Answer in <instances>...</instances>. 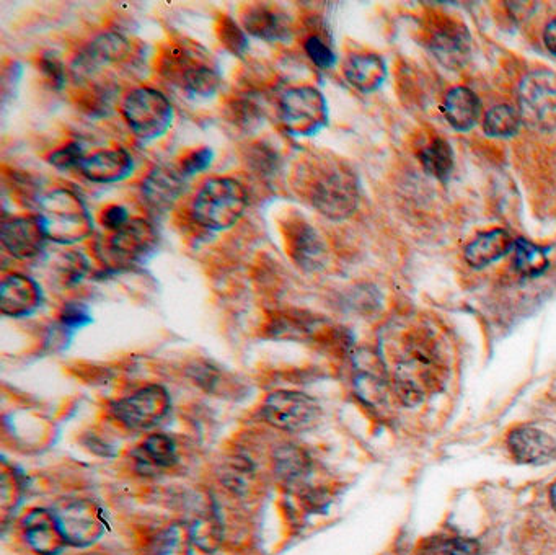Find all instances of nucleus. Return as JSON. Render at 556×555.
<instances>
[{"mask_svg":"<svg viewBox=\"0 0 556 555\" xmlns=\"http://www.w3.org/2000/svg\"><path fill=\"white\" fill-rule=\"evenodd\" d=\"M292 187L302 201L335 221L349 218L359 205L358 178L328 154L302 157L294 167Z\"/></svg>","mask_w":556,"mask_h":555,"instance_id":"f257e3e1","label":"nucleus"},{"mask_svg":"<svg viewBox=\"0 0 556 555\" xmlns=\"http://www.w3.org/2000/svg\"><path fill=\"white\" fill-rule=\"evenodd\" d=\"M395 366V382L400 399L415 405L424 397V389L439 379L441 366L437 361V343L429 333L413 332L406 335Z\"/></svg>","mask_w":556,"mask_h":555,"instance_id":"f03ea898","label":"nucleus"},{"mask_svg":"<svg viewBox=\"0 0 556 555\" xmlns=\"http://www.w3.org/2000/svg\"><path fill=\"white\" fill-rule=\"evenodd\" d=\"M247 190L232 177L211 178L195 196L191 214L199 226L209 231H226L247 211Z\"/></svg>","mask_w":556,"mask_h":555,"instance_id":"7ed1b4c3","label":"nucleus"},{"mask_svg":"<svg viewBox=\"0 0 556 555\" xmlns=\"http://www.w3.org/2000/svg\"><path fill=\"white\" fill-rule=\"evenodd\" d=\"M41 224L48 240L56 244H76L92 234L93 221L89 209L76 193L53 190L40 200Z\"/></svg>","mask_w":556,"mask_h":555,"instance_id":"20e7f679","label":"nucleus"},{"mask_svg":"<svg viewBox=\"0 0 556 555\" xmlns=\"http://www.w3.org/2000/svg\"><path fill=\"white\" fill-rule=\"evenodd\" d=\"M162 74L191 97H212L221 87V74L198 46H168L162 59Z\"/></svg>","mask_w":556,"mask_h":555,"instance_id":"39448f33","label":"nucleus"},{"mask_svg":"<svg viewBox=\"0 0 556 555\" xmlns=\"http://www.w3.org/2000/svg\"><path fill=\"white\" fill-rule=\"evenodd\" d=\"M124 120L142 141H154L172 128L173 107L160 90L137 87L124 97Z\"/></svg>","mask_w":556,"mask_h":555,"instance_id":"423d86ee","label":"nucleus"},{"mask_svg":"<svg viewBox=\"0 0 556 555\" xmlns=\"http://www.w3.org/2000/svg\"><path fill=\"white\" fill-rule=\"evenodd\" d=\"M279 115L287 133L307 138L327 126V102L322 92L312 85L294 87L279 100Z\"/></svg>","mask_w":556,"mask_h":555,"instance_id":"0eeeda50","label":"nucleus"},{"mask_svg":"<svg viewBox=\"0 0 556 555\" xmlns=\"http://www.w3.org/2000/svg\"><path fill=\"white\" fill-rule=\"evenodd\" d=\"M517 98L522 123L539 131L556 128V72H530L522 79Z\"/></svg>","mask_w":556,"mask_h":555,"instance_id":"6e6552de","label":"nucleus"},{"mask_svg":"<svg viewBox=\"0 0 556 555\" xmlns=\"http://www.w3.org/2000/svg\"><path fill=\"white\" fill-rule=\"evenodd\" d=\"M170 410V396L162 386L142 387L131 396L116 400L111 415L124 428L134 431L157 427Z\"/></svg>","mask_w":556,"mask_h":555,"instance_id":"1a4fd4ad","label":"nucleus"},{"mask_svg":"<svg viewBox=\"0 0 556 555\" xmlns=\"http://www.w3.org/2000/svg\"><path fill=\"white\" fill-rule=\"evenodd\" d=\"M261 415L271 427L287 433H301L314 427L320 407L302 392H273L261 407Z\"/></svg>","mask_w":556,"mask_h":555,"instance_id":"9d476101","label":"nucleus"},{"mask_svg":"<svg viewBox=\"0 0 556 555\" xmlns=\"http://www.w3.org/2000/svg\"><path fill=\"white\" fill-rule=\"evenodd\" d=\"M58 521L67 546L89 547L105 533V518L90 500H69L51 510Z\"/></svg>","mask_w":556,"mask_h":555,"instance_id":"9b49d317","label":"nucleus"},{"mask_svg":"<svg viewBox=\"0 0 556 555\" xmlns=\"http://www.w3.org/2000/svg\"><path fill=\"white\" fill-rule=\"evenodd\" d=\"M286 250L292 260L305 271H315L323 267L327 258V245L314 226L299 218H289L284 222Z\"/></svg>","mask_w":556,"mask_h":555,"instance_id":"f8f14e48","label":"nucleus"},{"mask_svg":"<svg viewBox=\"0 0 556 555\" xmlns=\"http://www.w3.org/2000/svg\"><path fill=\"white\" fill-rule=\"evenodd\" d=\"M154 245V227L144 219H129L126 226L108 239L106 254L116 265H131L146 257Z\"/></svg>","mask_w":556,"mask_h":555,"instance_id":"ddd939ff","label":"nucleus"},{"mask_svg":"<svg viewBox=\"0 0 556 555\" xmlns=\"http://www.w3.org/2000/svg\"><path fill=\"white\" fill-rule=\"evenodd\" d=\"M0 236L5 250L20 260L38 257L48 240L45 227L38 216L4 219Z\"/></svg>","mask_w":556,"mask_h":555,"instance_id":"4468645a","label":"nucleus"},{"mask_svg":"<svg viewBox=\"0 0 556 555\" xmlns=\"http://www.w3.org/2000/svg\"><path fill=\"white\" fill-rule=\"evenodd\" d=\"M129 43L118 33H103L80 51L74 61V72L79 77H89L103 67L120 63L129 54Z\"/></svg>","mask_w":556,"mask_h":555,"instance_id":"2eb2a0df","label":"nucleus"},{"mask_svg":"<svg viewBox=\"0 0 556 555\" xmlns=\"http://www.w3.org/2000/svg\"><path fill=\"white\" fill-rule=\"evenodd\" d=\"M23 536L31 551L40 555H58L67 547L53 511L33 510L22 521Z\"/></svg>","mask_w":556,"mask_h":555,"instance_id":"dca6fc26","label":"nucleus"},{"mask_svg":"<svg viewBox=\"0 0 556 555\" xmlns=\"http://www.w3.org/2000/svg\"><path fill=\"white\" fill-rule=\"evenodd\" d=\"M186 177L180 169L159 165L142 182V196L154 211H167L185 190Z\"/></svg>","mask_w":556,"mask_h":555,"instance_id":"f3484780","label":"nucleus"},{"mask_svg":"<svg viewBox=\"0 0 556 555\" xmlns=\"http://www.w3.org/2000/svg\"><path fill=\"white\" fill-rule=\"evenodd\" d=\"M40 306L41 289L35 280L18 273L5 276L0 286V307L5 316H30Z\"/></svg>","mask_w":556,"mask_h":555,"instance_id":"a211bd4d","label":"nucleus"},{"mask_svg":"<svg viewBox=\"0 0 556 555\" xmlns=\"http://www.w3.org/2000/svg\"><path fill=\"white\" fill-rule=\"evenodd\" d=\"M80 174L95 183L121 182L133 174V157L123 149H106L85 156L79 165Z\"/></svg>","mask_w":556,"mask_h":555,"instance_id":"6ab92c4d","label":"nucleus"},{"mask_svg":"<svg viewBox=\"0 0 556 555\" xmlns=\"http://www.w3.org/2000/svg\"><path fill=\"white\" fill-rule=\"evenodd\" d=\"M242 25L250 35L266 41H286L291 38V20L281 10L270 5H252L242 14Z\"/></svg>","mask_w":556,"mask_h":555,"instance_id":"aec40b11","label":"nucleus"},{"mask_svg":"<svg viewBox=\"0 0 556 555\" xmlns=\"http://www.w3.org/2000/svg\"><path fill=\"white\" fill-rule=\"evenodd\" d=\"M508 444L514 458L524 464H548L556 459L555 440L534 427L516 428Z\"/></svg>","mask_w":556,"mask_h":555,"instance_id":"412c9836","label":"nucleus"},{"mask_svg":"<svg viewBox=\"0 0 556 555\" xmlns=\"http://www.w3.org/2000/svg\"><path fill=\"white\" fill-rule=\"evenodd\" d=\"M346 80L349 84L361 90V92H372L379 89L387 76V67L377 54L354 53L349 56L345 63Z\"/></svg>","mask_w":556,"mask_h":555,"instance_id":"4be33fe9","label":"nucleus"},{"mask_svg":"<svg viewBox=\"0 0 556 555\" xmlns=\"http://www.w3.org/2000/svg\"><path fill=\"white\" fill-rule=\"evenodd\" d=\"M431 49L442 64L455 69L467 63L470 38L464 28L457 23H451L434 33Z\"/></svg>","mask_w":556,"mask_h":555,"instance_id":"5701e85b","label":"nucleus"},{"mask_svg":"<svg viewBox=\"0 0 556 555\" xmlns=\"http://www.w3.org/2000/svg\"><path fill=\"white\" fill-rule=\"evenodd\" d=\"M514 244L516 242L503 229L483 232L477 239L472 240L467 245L465 260L473 268H483L508 254L509 250L514 247Z\"/></svg>","mask_w":556,"mask_h":555,"instance_id":"b1692460","label":"nucleus"},{"mask_svg":"<svg viewBox=\"0 0 556 555\" xmlns=\"http://www.w3.org/2000/svg\"><path fill=\"white\" fill-rule=\"evenodd\" d=\"M178 461L177 444L170 436L151 435L137 448L136 462L142 472L168 469Z\"/></svg>","mask_w":556,"mask_h":555,"instance_id":"393cba45","label":"nucleus"},{"mask_svg":"<svg viewBox=\"0 0 556 555\" xmlns=\"http://www.w3.org/2000/svg\"><path fill=\"white\" fill-rule=\"evenodd\" d=\"M444 116L459 131H468L477 123L480 115V102L477 95L467 87H455L444 100Z\"/></svg>","mask_w":556,"mask_h":555,"instance_id":"a878e982","label":"nucleus"},{"mask_svg":"<svg viewBox=\"0 0 556 555\" xmlns=\"http://www.w3.org/2000/svg\"><path fill=\"white\" fill-rule=\"evenodd\" d=\"M149 555H193V539L190 528L175 523L155 538Z\"/></svg>","mask_w":556,"mask_h":555,"instance_id":"bb28decb","label":"nucleus"},{"mask_svg":"<svg viewBox=\"0 0 556 555\" xmlns=\"http://www.w3.org/2000/svg\"><path fill=\"white\" fill-rule=\"evenodd\" d=\"M420 159L426 172L439 180H447L454 169L452 147L441 138L434 139L433 143L424 147Z\"/></svg>","mask_w":556,"mask_h":555,"instance_id":"cd10ccee","label":"nucleus"},{"mask_svg":"<svg viewBox=\"0 0 556 555\" xmlns=\"http://www.w3.org/2000/svg\"><path fill=\"white\" fill-rule=\"evenodd\" d=\"M521 113L509 105H498L491 108L485 116V133L491 138H511L521 125Z\"/></svg>","mask_w":556,"mask_h":555,"instance_id":"c85d7f7f","label":"nucleus"},{"mask_svg":"<svg viewBox=\"0 0 556 555\" xmlns=\"http://www.w3.org/2000/svg\"><path fill=\"white\" fill-rule=\"evenodd\" d=\"M514 249H516V268L521 271L522 275L539 276L547 270V254L537 245L519 239L516 240Z\"/></svg>","mask_w":556,"mask_h":555,"instance_id":"c756f323","label":"nucleus"},{"mask_svg":"<svg viewBox=\"0 0 556 555\" xmlns=\"http://www.w3.org/2000/svg\"><path fill=\"white\" fill-rule=\"evenodd\" d=\"M188 528H190L193 544L203 551H214L221 544V526L214 515L201 516Z\"/></svg>","mask_w":556,"mask_h":555,"instance_id":"7c9ffc66","label":"nucleus"},{"mask_svg":"<svg viewBox=\"0 0 556 555\" xmlns=\"http://www.w3.org/2000/svg\"><path fill=\"white\" fill-rule=\"evenodd\" d=\"M274 466H276L279 476H283L287 480H297L301 479L309 469V458L301 449L286 446L276 454Z\"/></svg>","mask_w":556,"mask_h":555,"instance_id":"2f4dec72","label":"nucleus"},{"mask_svg":"<svg viewBox=\"0 0 556 555\" xmlns=\"http://www.w3.org/2000/svg\"><path fill=\"white\" fill-rule=\"evenodd\" d=\"M219 40L229 49L230 53L237 54V56L247 51V36L230 17H222L219 22Z\"/></svg>","mask_w":556,"mask_h":555,"instance_id":"473e14b6","label":"nucleus"},{"mask_svg":"<svg viewBox=\"0 0 556 555\" xmlns=\"http://www.w3.org/2000/svg\"><path fill=\"white\" fill-rule=\"evenodd\" d=\"M304 49L310 61L320 69H330L335 66L336 56L333 49L325 43L318 35H310L305 38Z\"/></svg>","mask_w":556,"mask_h":555,"instance_id":"72a5a7b5","label":"nucleus"},{"mask_svg":"<svg viewBox=\"0 0 556 555\" xmlns=\"http://www.w3.org/2000/svg\"><path fill=\"white\" fill-rule=\"evenodd\" d=\"M232 121L242 129H252L260 125L263 120V111L256 107L255 103L248 100L235 102L229 110Z\"/></svg>","mask_w":556,"mask_h":555,"instance_id":"f704fd0d","label":"nucleus"},{"mask_svg":"<svg viewBox=\"0 0 556 555\" xmlns=\"http://www.w3.org/2000/svg\"><path fill=\"white\" fill-rule=\"evenodd\" d=\"M59 322H61L64 329L77 330L90 324L92 316H90L87 306L80 304V302H71V304H66V306L62 307Z\"/></svg>","mask_w":556,"mask_h":555,"instance_id":"c9c22d12","label":"nucleus"},{"mask_svg":"<svg viewBox=\"0 0 556 555\" xmlns=\"http://www.w3.org/2000/svg\"><path fill=\"white\" fill-rule=\"evenodd\" d=\"M212 157H214V154H212L211 149H208V147L190 152L188 156L181 159L180 170L186 178L193 177V175L199 174V172H203V170L211 167Z\"/></svg>","mask_w":556,"mask_h":555,"instance_id":"e433bc0d","label":"nucleus"},{"mask_svg":"<svg viewBox=\"0 0 556 555\" xmlns=\"http://www.w3.org/2000/svg\"><path fill=\"white\" fill-rule=\"evenodd\" d=\"M84 151L79 144L71 143L67 146L61 147L58 151H54L51 156H49V162L58 167V169H72V167H77L79 169L80 162L84 160Z\"/></svg>","mask_w":556,"mask_h":555,"instance_id":"4c0bfd02","label":"nucleus"},{"mask_svg":"<svg viewBox=\"0 0 556 555\" xmlns=\"http://www.w3.org/2000/svg\"><path fill=\"white\" fill-rule=\"evenodd\" d=\"M40 69L41 72H43V76H45L56 89H61L64 80H66V71H64V66H62L59 59L54 58V56H43V58L40 59Z\"/></svg>","mask_w":556,"mask_h":555,"instance_id":"58836bf2","label":"nucleus"},{"mask_svg":"<svg viewBox=\"0 0 556 555\" xmlns=\"http://www.w3.org/2000/svg\"><path fill=\"white\" fill-rule=\"evenodd\" d=\"M441 551L446 555H480V544L473 539L454 538L444 542Z\"/></svg>","mask_w":556,"mask_h":555,"instance_id":"ea45409f","label":"nucleus"},{"mask_svg":"<svg viewBox=\"0 0 556 555\" xmlns=\"http://www.w3.org/2000/svg\"><path fill=\"white\" fill-rule=\"evenodd\" d=\"M129 222L128 211L120 205H113L106 208L102 214V224L108 231H120L121 227L126 226Z\"/></svg>","mask_w":556,"mask_h":555,"instance_id":"a19ab883","label":"nucleus"},{"mask_svg":"<svg viewBox=\"0 0 556 555\" xmlns=\"http://www.w3.org/2000/svg\"><path fill=\"white\" fill-rule=\"evenodd\" d=\"M543 41L545 45L550 49V53L556 56V18L552 22L548 23L545 32H543Z\"/></svg>","mask_w":556,"mask_h":555,"instance_id":"79ce46f5","label":"nucleus"},{"mask_svg":"<svg viewBox=\"0 0 556 555\" xmlns=\"http://www.w3.org/2000/svg\"><path fill=\"white\" fill-rule=\"evenodd\" d=\"M552 502H553V505H555V508H556V482H555V485H553V487H552Z\"/></svg>","mask_w":556,"mask_h":555,"instance_id":"37998d69","label":"nucleus"},{"mask_svg":"<svg viewBox=\"0 0 556 555\" xmlns=\"http://www.w3.org/2000/svg\"><path fill=\"white\" fill-rule=\"evenodd\" d=\"M84 555H92V554H84Z\"/></svg>","mask_w":556,"mask_h":555,"instance_id":"c03bdc74","label":"nucleus"}]
</instances>
